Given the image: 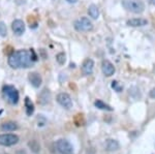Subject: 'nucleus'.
<instances>
[{"mask_svg":"<svg viewBox=\"0 0 155 154\" xmlns=\"http://www.w3.org/2000/svg\"><path fill=\"white\" fill-rule=\"evenodd\" d=\"M36 60V56L34 52L27 50L12 52L8 57V65L12 68H29L32 67Z\"/></svg>","mask_w":155,"mask_h":154,"instance_id":"obj_1","label":"nucleus"},{"mask_svg":"<svg viewBox=\"0 0 155 154\" xmlns=\"http://www.w3.org/2000/svg\"><path fill=\"white\" fill-rule=\"evenodd\" d=\"M122 5L127 11H130L132 14H142L145 11L143 0H122Z\"/></svg>","mask_w":155,"mask_h":154,"instance_id":"obj_2","label":"nucleus"},{"mask_svg":"<svg viewBox=\"0 0 155 154\" xmlns=\"http://www.w3.org/2000/svg\"><path fill=\"white\" fill-rule=\"evenodd\" d=\"M2 95H3V98L11 105H17L20 98L18 90L12 85H6L3 87Z\"/></svg>","mask_w":155,"mask_h":154,"instance_id":"obj_3","label":"nucleus"},{"mask_svg":"<svg viewBox=\"0 0 155 154\" xmlns=\"http://www.w3.org/2000/svg\"><path fill=\"white\" fill-rule=\"evenodd\" d=\"M74 27L79 32H89L93 29V24L88 18H80L74 24Z\"/></svg>","mask_w":155,"mask_h":154,"instance_id":"obj_4","label":"nucleus"},{"mask_svg":"<svg viewBox=\"0 0 155 154\" xmlns=\"http://www.w3.org/2000/svg\"><path fill=\"white\" fill-rule=\"evenodd\" d=\"M56 148L60 154H74L72 145L65 139H60L57 141Z\"/></svg>","mask_w":155,"mask_h":154,"instance_id":"obj_5","label":"nucleus"},{"mask_svg":"<svg viewBox=\"0 0 155 154\" xmlns=\"http://www.w3.org/2000/svg\"><path fill=\"white\" fill-rule=\"evenodd\" d=\"M19 142V136L12 133H6V135H0V145L1 146H14Z\"/></svg>","mask_w":155,"mask_h":154,"instance_id":"obj_6","label":"nucleus"},{"mask_svg":"<svg viewBox=\"0 0 155 154\" xmlns=\"http://www.w3.org/2000/svg\"><path fill=\"white\" fill-rule=\"evenodd\" d=\"M57 101L61 106H63L66 110H71L72 108L71 97L67 93H59L57 95Z\"/></svg>","mask_w":155,"mask_h":154,"instance_id":"obj_7","label":"nucleus"},{"mask_svg":"<svg viewBox=\"0 0 155 154\" xmlns=\"http://www.w3.org/2000/svg\"><path fill=\"white\" fill-rule=\"evenodd\" d=\"M101 70L106 77H111L115 74V66L109 60H104L101 64Z\"/></svg>","mask_w":155,"mask_h":154,"instance_id":"obj_8","label":"nucleus"},{"mask_svg":"<svg viewBox=\"0 0 155 154\" xmlns=\"http://www.w3.org/2000/svg\"><path fill=\"white\" fill-rule=\"evenodd\" d=\"M12 29L16 35H22L25 31V24L22 20H15L12 24Z\"/></svg>","mask_w":155,"mask_h":154,"instance_id":"obj_9","label":"nucleus"},{"mask_svg":"<svg viewBox=\"0 0 155 154\" xmlns=\"http://www.w3.org/2000/svg\"><path fill=\"white\" fill-rule=\"evenodd\" d=\"M93 68H94V62L92 59H86L83 64H82V73L85 76H89L93 73Z\"/></svg>","mask_w":155,"mask_h":154,"instance_id":"obj_10","label":"nucleus"},{"mask_svg":"<svg viewBox=\"0 0 155 154\" xmlns=\"http://www.w3.org/2000/svg\"><path fill=\"white\" fill-rule=\"evenodd\" d=\"M28 80L30 82V84H31L34 88H38L42 83V79H41V74L37 73H30L28 76Z\"/></svg>","mask_w":155,"mask_h":154,"instance_id":"obj_11","label":"nucleus"},{"mask_svg":"<svg viewBox=\"0 0 155 154\" xmlns=\"http://www.w3.org/2000/svg\"><path fill=\"white\" fill-rule=\"evenodd\" d=\"M126 24L131 27H143L148 24V21L143 18H136V19L128 20V21L126 22Z\"/></svg>","mask_w":155,"mask_h":154,"instance_id":"obj_12","label":"nucleus"},{"mask_svg":"<svg viewBox=\"0 0 155 154\" xmlns=\"http://www.w3.org/2000/svg\"><path fill=\"white\" fill-rule=\"evenodd\" d=\"M18 129V124L16 122H12V121H7L4 122L0 125V130L4 131V133H8V131H15Z\"/></svg>","mask_w":155,"mask_h":154,"instance_id":"obj_13","label":"nucleus"},{"mask_svg":"<svg viewBox=\"0 0 155 154\" xmlns=\"http://www.w3.org/2000/svg\"><path fill=\"white\" fill-rule=\"evenodd\" d=\"M119 143L117 142L116 140H112V139H109L106 142V148L107 151H116L119 149Z\"/></svg>","mask_w":155,"mask_h":154,"instance_id":"obj_14","label":"nucleus"},{"mask_svg":"<svg viewBox=\"0 0 155 154\" xmlns=\"http://www.w3.org/2000/svg\"><path fill=\"white\" fill-rule=\"evenodd\" d=\"M88 15H89L90 17H91L92 19H94V20L98 19V17H99V9H98V7H97L96 5H94V4L90 5L88 7Z\"/></svg>","mask_w":155,"mask_h":154,"instance_id":"obj_15","label":"nucleus"},{"mask_svg":"<svg viewBox=\"0 0 155 154\" xmlns=\"http://www.w3.org/2000/svg\"><path fill=\"white\" fill-rule=\"evenodd\" d=\"M25 106H26V114L28 116H31L34 112V105L29 97L25 98Z\"/></svg>","mask_w":155,"mask_h":154,"instance_id":"obj_16","label":"nucleus"},{"mask_svg":"<svg viewBox=\"0 0 155 154\" xmlns=\"http://www.w3.org/2000/svg\"><path fill=\"white\" fill-rule=\"evenodd\" d=\"M94 106H96L97 109H101V110H104V111H113V108L111 106L107 105L106 103H104L101 99H97L94 103Z\"/></svg>","mask_w":155,"mask_h":154,"instance_id":"obj_17","label":"nucleus"},{"mask_svg":"<svg viewBox=\"0 0 155 154\" xmlns=\"http://www.w3.org/2000/svg\"><path fill=\"white\" fill-rule=\"evenodd\" d=\"M49 100H50V92L48 89H45L41 93V95H39V103L45 105V103H49Z\"/></svg>","mask_w":155,"mask_h":154,"instance_id":"obj_18","label":"nucleus"},{"mask_svg":"<svg viewBox=\"0 0 155 154\" xmlns=\"http://www.w3.org/2000/svg\"><path fill=\"white\" fill-rule=\"evenodd\" d=\"M56 60L57 62L60 64V65H63L64 63H65V61H66V56H65V54L64 53H58L56 55Z\"/></svg>","mask_w":155,"mask_h":154,"instance_id":"obj_19","label":"nucleus"},{"mask_svg":"<svg viewBox=\"0 0 155 154\" xmlns=\"http://www.w3.org/2000/svg\"><path fill=\"white\" fill-rule=\"evenodd\" d=\"M28 145H29V147L31 148L32 150H33L35 153L38 152L39 149H41V147H39V145H38V144H37L36 141H34V140H33V141H31V142H30V143L28 144Z\"/></svg>","mask_w":155,"mask_h":154,"instance_id":"obj_20","label":"nucleus"},{"mask_svg":"<svg viewBox=\"0 0 155 154\" xmlns=\"http://www.w3.org/2000/svg\"><path fill=\"white\" fill-rule=\"evenodd\" d=\"M7 34V29H6V25L3 22H0V36L4 37Z\"/></svg>","mask_w":155,"mask_h":154,"instance_id":"obj_21","label":"nucleus"},{"mask_svg":"<svg viewBox=\"0 0 155 154\" xmlns=\"http://www.w3.org/2000/svg\"><path fill=\"white\" fill-rule=\"evenodd\" d=\"M150 97L155 98V88H153L151 91H150Z\"/></svg>","mask_w":155,"mask_h":154,"instance_id":"obj_22","label":"nucleus"},{"mask_svg":"<svg viewBox=\"0 0 155 154\" xmlns=\"http://www.w3.org/2000/svg\"><path fill=\"white\" fill-rule=\"evenodd\" d=\"M15 154H27V153H26V151H25V150H19V151H17Z\"/></svg>","mask_w":155,"mask_h":154,"instance_id":"obj_23","label":"nucleus"},{"mask_svg":"<svg viewBox=\"0 0 155 154\" xmlns=\"http://www.w3.org/2000/svg\"><path fill=\"white\" fill-rule=\"evenodd\" d=\"M148 1H149L150 4H152V5H155V0H148Z\"/></svg>","mask_w":155,"mask_h":154,"instance_id":"obj_24","label":"nucleus"}]
</instances>
